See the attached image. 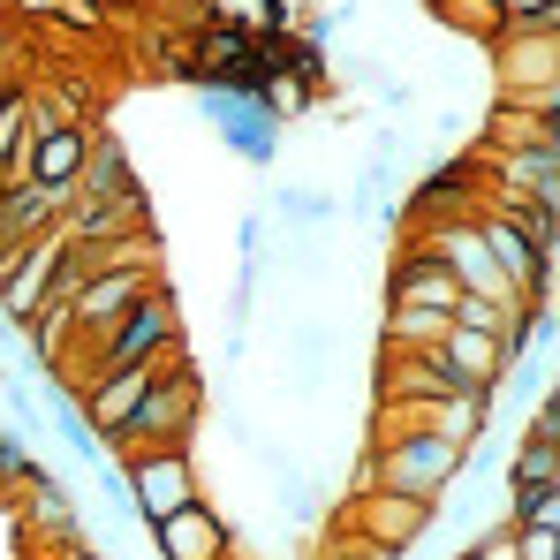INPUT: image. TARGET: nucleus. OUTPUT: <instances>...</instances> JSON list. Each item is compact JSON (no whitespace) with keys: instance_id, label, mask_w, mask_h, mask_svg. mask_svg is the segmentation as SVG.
Here are the masks:
<instances>
[{"instance_id":"nucleus-17","label":"nucleus","mask_w":560,"mask_h":560,"mask_svg":"<svg viewBox=\"0 0 560 560\" xmlns=\"http://www.w3.org/2000/svg\"><path fill=\"white\" fill-rule=\"evenodd\" d=\"M553 477H560V440L523 432L515 440V463H508V485H553Z\"/></svg>"},{"instance_id":"nucleus-16","label":"nucleus","mask_w":560,"mask_h":560,"mask_svg":"<svg viewBox=\"0 0 560 560\" xmlns=\"http://www.w3.org/2000/svg\"><path fill=\"white\" fill-rule=\"evenodd\" d=\"M424 15H432L447 38H469V46H492V38H500V23H508L492 0H424Z\"/></svg>"},{"instance_id":"nucleus-2","label":"nucleus","mask_w":560,"mask_h":560,"mask_svg":"<svg viewBox=\"0 0 560 560\" xmlns=\"http://www.w3.org/2000/svg\"><path fill=\"white\" fill-rule=\"evenodd\" d=\"M197 424H205V378H197L189 357H167L160 378H152V394L106 440V455L121 463V455H144V447H197Z\"/></svg>"},{"instance_id":"nucleus-6","label":"nucleus","mask_w":560,"mask_h":560,"mask_svg":"<svg viewBox=\"0 0 560 560\" xmlns=\"http://www.w3.org/2000/svg\"><path fill=\"white\" fill-rule=\"evenodd\" d=\"M8 515H15V546H23V553L61 546V538H84V500H77L54 469H38V477L8 500Z\"/></svg>"},{"instance_id":"nucleus-9","label":"nucleus","mask_w":560,"mask_h":560,"mask_svg":"<svg viewBox=\"0 0 560 560\" xmlns=\"http://www.w3.org/2000/svg\"><path fill=\"white\" fill-rule=\"evenodd\" d=\"M152 288H167V273H137V266H98L84 288H77V303H69V326L77 334H98V326H114L121 311H137Z\"/></svg>"},{"instance_id":"nucleus-12","label":"nucleus","mask_w":560,"mask_h":560,"mask_svg":"<svg viewBox=\"0 0 560 560\" xmlns=\"http://www.w3.org/2000/svg\"><path fill=\"white\" fill-rule=\"evenodd\" d=\"M61 212H69V197H61V189H46V183L0 189V266H8L15 250H31V243H38Z\"/></svg>"},{"instance_id":"nucleus-7","label":"nucleus","mask_w":560,"mask_h":560,"mask_svg":"<svg viewBox=\"0 0 560 560\" xmlns=\"http://www.w3.org/2000/svg\"><path fill=\"white\" fill-rule=\"evenodd\" d=\"M152 546H160V560H228L235 553V523L197 492L189 508H175V515L152 523Z\"/></svg>"},{"instance_id":"nucleus-14","label":"nucleus","mask_w":560,"mask_h":560,"mask_svg":"<svg viewBox=\"0 0 560 560\" xmlns=\"http://www.w3.org/2000/svg\"><path fill=\"white\" fill-rule=\"evenodd\" d=\"M492 409H500L492 394H469V386H455V394H440V401L424 409V424H432L447 447H463V455H469V447L492 432Z\"/></svg>"},{"instance_id":"nucleus-23","label":"nucleus","mask_w":560,"mask_h":560,"mask_svg":"<svg viewBox=\"0 0 560 560\" xmlns=\"http://www.w3.org/2000/svg\"><path fill=\"white\" fill-rule=\"evenodd\" d=\"M228 560H250V553H243V546H235V553H228Z\"/></svg>"},{"instance_id":"nucleus-21","label":"nucleus","mask_w":560,"mask_h":560,"mask_svg":"<svg viewBox=\"0 0 560 560\" xmlns=\"http://www.w3.org/2000/svg\"><path fill=\"white\" fill-rule=\"evenodd\" d=\"M508 560H560V530L553 523H523V530H500Z\"/></svg>"},{"instance_id":"nucleus-1","label":"nucleus","mask_w":560,"mask_h":560,"mask_svg":"<svg viewBox=\"0 0 560 560\" xmlns=\"http://www.w3.org/2000/svg\"><path fill=\"white\" fill-rule=\"evenodd\" d=\"M463 447H447L432 424H372L364 440V463L349 485H378V492H409V500H447V485L463 477Z\"/></svg>"},{"instance_id":"nucleus-3","label":"nucleus","mask_w":560,"mask_h":560,"mask_svg":"<svg viewBox=\"0 0 560 560\" xmlns=\"http://www.w3.org/2000/svg\"><path fill=\"white\" fill-rule=\"evenodd\" d=\"M440 523L432 500H409V492H378V485H349V500L334 508V538L364 546L378 560H401L424 546V530Z\"/></svg>"},{"instance_id":"nucleus-4","label":"nucleus","mask_w":560,"mask_h":560,"mask_svg":"<svg viewBox=\"0 0 560 560\" xmlns=\"http://www.w3.org/2000/svg\"><path fill=\"white\" fill-rule=\"evenodd\" d=\"M114 463V455H106ZM121 485H129V508L144 515V523H160V515H175L189 508L197 492H205V463H197V447H144V455H121Z\"/></svg>"},{"instance_id":"nucleus-15","label":"nucleus","mask_w":560,"mask_h":560,"mask_svg":"<svg viewBox=\"0 0 560 560\" xmlns=\"http://www.w3.org/2000/svg\"><path fill=\"white\" fill-rule=\"evenodd\" d=\"M447 326H455L447 311H417V303H386V318H378V349H386V357H432Z\"/></svg>"},{"instance_id":"nucleus-5","label":"nucleus","mask_w":560,"mask_h":560,"mask_svg":"<svg viewBox=\"0 0 560 560\" xmlns=\"http://www.w3.org/2000/svg\"><path fill=\"white\" fill-rule=\"evenodd\" d=\"M485 54H492V92H500V98L546 106V98L560 92V38H538V31H523L515 15L500 23V38H492Z\"/></svg>"},{"instance_id":"nucleus-11","label":"nucleus","mask_w":560,"mask_h":560,"mask_svg":"<svg viewBox=\"0 0 560 560\" xmlns=\"http://www.w3.org/2000/svg\"><path fill=\"white\" fill-rule=\"evenodd\" d=\"M92 137L98 129H31V137H23V175L61 189V197H77V175H84V160H92Z\"/></svg>"},{"instance_id":"nucleus-8","label":"nucleus","mask_w":560,"mask_h":560,"mask_svg":"<svg viewBox=\"0 0 560 560\" xmlns=\"http://www.w3.org/2000/svg\"><path fill=\"white\" fill-rule=\"evenodd\" d=\"M455 295H463V280L432 258V243L401 235V250H394V266H386V303H417V311H447V318H455Z\"/></svg>"},{"instance_id":"nucleus-20","label":"nucleus","mask_w":560,"mask_h":560,"mask_svg":"<svg viewBox=\"0 0 560 560\" xmlns=\"http://www.w3.org/2000/svg\"><path fill=\"white\" fill-rule=\"evenodd\" d=\"M31 477H38L31 432H8V424H0V508H8V500H15V492H23Z\"/></svg>"},{"instance_id":"nucleus-18","label":"nucleus","mask_w":560,"mask_h":560,"mask_svg":"<svg viewBox=\"0 0 560 560\" xmlns=\"http://www.w3.org/2000/svg\"><path fill=\"white\" fill-rule=\"evenodd\" d=\"M523 523H553L560 530V485H508V523L500 530H523Z\"/></svg>"},{"instance_id":"nucleus-22","label":"nucleus","mask_w":560,"mask_h":560,"mask_svg":"<svg viewBox=\"0 0 560 560\" xmlns=\"http://www.w3.org/2000/svg\"><path fill=\"white\" fill-rule=\"evenodd\" d=\"M500 15H530V8H546V0H492Z\"/></svg>"},{"instance_id":"nucleus-19","label":"nucleus","mask_w":560,"mask_h":560,"mask_svg":"<svg viewBox=\"0 0 560 560\" xmlns=\"http://www.w3.org/2000/svg\"><path fill=\"white\" fill-rule=\"evenodd\" d=\"M273 205L288 212V228H318V220H334V212H341V197H334V189H303V183H280Z\"/></svg>"},{"instance_id":"nucleus-13","label":"nucleus","mask_w":560,"mask_h":560,"mask_svg":"<svg viewBox=\"0 0 560 560\" xmlns=\"http://www.w3.org/2000/svg\"><path fill=\"white\" fill-rule=\"evenodd\" d=\"M432 357H440V372L455 378V386H469V394H500V378H508L500 341H492V334H469V326H447Z\"/></svg>"},{"instance_id":"nucleus-10","label":"nucleus","mask_w":560,"mask_h":560,"mask_svg":"<svg viewBox=\"0 0 560 560\" xmlns=\"http://www.w3.org/2000/svg\"><path fill=\"white\" fill-rule=\"evenodd\" d=\"M61 228H69V243H114V235L160 228V220H152V197H144V183H129V189H114V197H69Z\"/></svg>"}]
</instances>
